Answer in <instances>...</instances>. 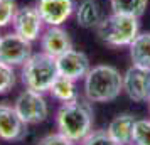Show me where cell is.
Returning a JSON list of instances; mask_svg holds the SVG:
<instances>
[{
  "instance_id": "obj_1",
  "label": "cell",
  "mask_w": 150,
  "mask_h": 145,
  "mask_svg": "<svg viewBox=\"0 0 150 145\" xmlns=\"http://www.w3.org/2000/svg\"><path fill=\"white\" fill-rule=\"evenodd\" d=\"M93 108L86 100H74L59 106L56 113V127L57 132L62 133L71 142H83L91 133L93 128Z\"/></svg>"
},
{
  "instance_id": "obj_17",
  "label": "cell",
  "mask_w": 150,
  "mask_h": 145,
  "mask_svg": "<svg viewBox=\"0 0 150 145\" xmlns=\"http://www.w3.org/2000/svg\"><path fill=\"white\" fill-rule=\"evenodd\" d=\"M149 0H111V10L115 14L130 15V17H142Z\"/></svg>"
},
{
  "instance_id": "obj_3",
  "label": "cell",
  "mask_w": 150,
  "mask_h": 145,
  "mask_svg": "<svg viewBox=\"0 0 150 145\" xmlns=\"http://www.w3.org/2000/svg\"><path fill=\"white\" fill-rule=\"evenodd\" d=\"M59 76L57 62L46 52H35L21 66V79L27 90L47 93L56 78Z\"/></svg>"
},
{
  "instance_id": "obj_15",
  "label": "cell",
  "mask_w": 150,
  "mask_h": 145,
  "mask_svg": "<svg viewBox=\"0 0 150 145\" xmlns=\"http://www.w3.org/2000/svg\"><path fill=\"white\" fill-rule=\"evenodd\" d=\"M128 47L133 64L150 68V32H140Z\"/></svg>"
},
{
  "instance_id": "obj_9",
  "label": "cell",
  "mask_w": 150,
  "mask_h": 145,
  "mask_svg": "<svg viewBox=\"0 0 150 145\" xmlns=\"http://www.w3.org/2000/svg\"><path fill=\"white\" fill-rule=\"evenodd\" d=\"M35 7L47 27H61L76 10L74 0H37Z\"/></svg>"
},
{
  "instance_id": "obj_18",
  "label": "cell",
  "mask_w": 150,
  "mask_h": 145,
  "mask_svg": "<svg viewBox=\"0 0 150 145\" xmlns=\"http://www.w3.org/2000/svg\"><path fill=\"white\" fill-rule=\"evenodd\" d=\"M133 145H150V120H137L132 133Z\"/></svg>"
},
{
  "instance_id": "obj_10",
  "label": "cell",
  "mask_w": 150,
  "mask_h": 145,
  "mask_svg": "<svg viewBox=\"0 0 150 145\" xmlns=\"http://www.w3.org/2000/svg\"><path fill=\"white\" fill-rule=\"evenodd\" d=\"M57 71L61 76H66L73 81H78V79H84L88 71L91 69V64H89V57L83 51H78V49H71L68 52H64L62 56H59L57 59Z\"/></svg>"
},
{
  "instance_id": "obj_4",
  "label": "cell",
  "mask_w": 150,
  "mask_h": 145,
  "mask_svg": "<svg viewBox=\"0 0 150 145\" xmlns=\"http://www.w3.org/2000/svg\"><path fill=\"white\" fill-rule=\"evenodd\" d=\"M140 24L137 17L122 14H113L105 17L101 24L96 27L98 39L103 44H108L111 47H125L130 46L133 39L140 34Z\"/></svg>"
},
{
  "instance_id": "obj_13",
  "label": "cell",
  "mask_w": 150,
  "mask_h": 145,
  "mask_svg": "<svg viewBox=\"0 0 150 145\" xmlns=\"http://www.w3.org/2000/svg\"><path fill=\"white\" fill-rule=\"evenodd\" d=\"M137 118L130 113H122L116 115L111 122H110L106 132L110 137L120 145H128L132 144V133H133V125H135Z\"/></svg>"
},
{
  "instance_id": "obj_20",
  "label": "cell",
  "mask_w": 150,
  "mask_h": 145,
  "mask_svg": "<svg viewBox=\"0 0 150 145\" xmlns=\"http://www.w3.org/2000/svg\"><path fill=\"white\" fill-rule=\"evenodd\" d=\"M15 86L14 66L0 61V95H5Z\"/></svg>"
},
{
  "instance_id": "obj_16",
  "label": "cell",
  "mask_w": 150,
  "mask_h": 145,
  "mask_svg": "<svg viewBox=\"0 0 150 145\" xmlns=\"http://www.w3.org/2000/svg\"><path fill=\"white\" fill-rule=\"evenodd\" d=\"M76 81L69 79L66 76H59L56 78V81L52 83L49 93L52 95L54 100L61 101V103H68V101H74L78 100V91H76Z\"/></svg>"
},
{
  "instance_id": "obj_12",
  "label": "cell",
  "mask_w": 150,
  "mask_h": 145,
  "mask_svg": "<svg viewBox=\"0 0 150 145\" xmlns=\"http://www.w3.org/2000/svg\"><path fill=\"white\" fill-rule=\"evenodd\" d=\"M41 49L42 52L57 59L59 56L73 49V41L62 27H49L41 35Z\"/></svg>"
},
{
  "instance_id": "obj_11",
  "label": "cell",
  "mask_w": 150,
  "mask_h": 145,
  "mask_svg": "<svg viewBox=\"0 0 150 145\" xmlns=\"http://www.w3.org/2000/svg\"><path fill=\"white\" fill-rule=\"evenodd\" d=\"M27 133V123L19 117L14 105L0 103V140L17 142Z\"/></svg>"
},
{
  "instance_id": "obj_23",
  "label": "cell",
  "mask_w": 150,
  "mask_h": 145,
  "mask_svg": "<svg viewBox=\"0 0 150 145\" xmlns=\"http://www.w3.org/2000/svg\"><path fill=\"white\" fill-rule=\"evenodd\" d=\"M147 103H149V111H150V100H149V101H147Z\"/></svg>"
},
{
  "instance_id": "obj_24",
  "label": "cell",
  "mask_w": 150,
  "mask_h": 145,
  "mask_svg": "<svg viewBox=\"0 0 150 145\" xmlns=\"http://www.w3.org/2000/svg\"><path fill=\"white\" fill-rule=\"evenodd\" d=\"M0 39H2V34H0Z\"/></svg>"
},
{
  "instance_id": "obj_2",
  "label": "cell",
  "mask_w": 150,
  "mask_h": 145,
  "mask_svg": "<svg viewBox=\"0 0 150 145\" xmlns=\"http://www.w3.org/2000/svg\"><path fill=\"white\" fill-rule=\"evenodd\" d=\"M123 93V74L110 64H98L84 78V95L89 103H108Z\"/></svg>"
},
{
  "instance_id": "obj_6",
  "label": "cell",
  "mask_w": 150,
  "mask_h": 145,
  "mask_svg": "<svg viewBox=\"0 0 150 145\" xmlns=\"http://www.w3.org/2000/svg\"><path fill=\"white\" fill-rule=\"evenodd\" d=\"M123 93L137 103L150 100V68L132 64L123 74Z\"/></svg>"
},
{
  "instance_id": "obj_14",
  "label": "cell",
  "mask_w": 150,
  "mask_h": 145,
  "mask_svg": "<svg viewBox=\"0 0 150 145\" xmlns=\"http://www.w3.org/2000/svg\"><path fill=\"white\" fill-rule=\"evenodd\" d=\"M74 12H76V22L83 29H96L105 19L101 7L96 0H81Z\"/></svg>"
},
{
  "instance_id": "obj_5",
  "label": "cell",
  "mask_w": 150,
  "mask_h": 145,
  "mask_svg": "<svg viewBox=\"0 0 150 145\" xmlns=\"http://www.w3.org/2000/svg\"><path fill=\"white\" fill-rule=\"evenodd\" d=\"M14 108L27 125L42 123L49 115V106L44 95L27 88L17 96V100L14 101Z\"/></svg>"
},
{
  "instance_id": "obj_19",
  "label": "cell",
  "mask_w": 150,
  "mask_h": 145,
  "mask_svg": "<svg viewBox=\"0 0 150 145\" xmlns=\"http://www.w3.org/2000/svg\"><path fill=\"white\" fill-rule=\"evenodd\" d=\"M17 10L19 7L15 0H0V29L12 25Z\"/></svg>"
},
{
  "instance_id": "obj_7",
  "label": "cell",
  "mask_w": 150,
  "mask_h": 145,
  "mask_svg": "<svg viewBox=\"0 0 150 145\" xmlns=\"http://www.w3.org/2000/svg\"><path fill=\"white\" fill-rule=\"evenodd\" d=\"M32 56V42L17 32L2 34L0 39V61L10 66H22Z\"/></svg>"
},
{
  "instance_id": "obj_8",
  "label": "cell",
  "mask_w": 150,
  "mask_h": 145,
  "mask_svg": "<svg viewBox=\"0 0 150 145\" xmlns=\"http://www.w3.org/2000/svg\"><path fill=\"white\" fill-rule=\"evenodd\" d=\"M44 25L46 24L42 21L37 7H34V5L21 7L17 10V15H15L14 22H12L14 32H17L19 35H22L24 39H27L30 42L41 39Z\"/></svg>"
},
{
  "instance_id": "obj_21",
  "label": "cell",
  "mask_w": 150,
  "mask_h": 145,
  "mask_svg": "<svg viewBox=\"0 0 150 145\" xmlns=\"http://www.w3.org/2000/svg\"><path fill=\"white\" fill-rule=\"evenodd\" d=\"M81 145H120V144L110 137V133L106 130H96L91 132L81 142Z\"/></svg>"
},
{
  "instance_id": "obj_22",
  "label": "cell",
  "mask_w": 150,
  "mask_h": 145,
  "mask_svg": "<svg viewBox=\"0 0 150 145\" xmlns=\"http://www.w3.org/2000/svg\"><path fill=\"white\" fill-rule=\"evenodd\" d=\"M37 145H74V142H71L69 138H66L62 133L56 132V133H49L46 137H42Z\"/></svg>"
}]
</instances>
